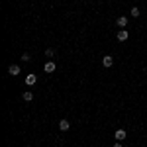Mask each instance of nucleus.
<instances>
[{"mask_svg":"<svg viewBox=\"0 0 147 147\" xmlns=\"http://www.w3.org/2000/svg\"><path fill=\"white\" fill-rule=\"evenodd\" d=\"M102 65H104V67H106V69H108V67H112V65H114V57L106 55V57H104V59H102Z\"/></svg>","mask_w":147,"mask_h":147,"instance_id":"1","label":"nucleus"},{"mask_svg":"<svg viewBox=\"0 0 147 147\" xmlns=\"http://www.w3.org/2000/svg\"><path fill=\"white\" fill-rule=\"evenodd\" d=\"M8 75H12V77L20 75V67H18V65H10V67H8Z\"/></svg>","mask_w":147,"mask_h":147,"instance_id":"2","label":"nucleus"},{"mask_svg":"<svg viewBox=\"0 0 147 147\" xmlns=\"http://www.w3.org/2000/svg\"><path fill=\"white\" fill-rule=\"evenodd\" d=\"M35 82H37V77H35V75H28V77H26V84H28V86H34Z\"/></svg>","mask_w":147,"mask_h":147,"instance_id":"3","label":"nucleus"},{"mask_svg":"<svg viewBox=\"0 0 147 147\" xmlns=\"http://www.w3.org/2000/svg\"><path fill=\"white\" fill-rule=\"evenodd\" d=\"M69 127H71L69 120H61V122H59V129H61V131H67Z\"/></svg>","mask_w":147,"mask_h":147,"instance_id":"4","label":"nucleus"},{"mask_svg":"<svg viewBox=\"0 0 147 147\" xmlns=\"http://www.w3.org/2000/svg\"><path fill=\"white\" fill-rule=\"evenodd\" d=\"M114 137H116L118 141H124L125 139V129H118V131L114 134Z\"/></svg>","mask_w":147,"mask_h":147,"instance_id":"5","label":"nucleus"},{"mask_svg":"<svg viewBox=\"0 0 147 147\" xmlns=\"http://www.w3.org/2000/svg\"><path fill=\"white\" fill-rule=\"evenodd\" d=\"M127 37H129V34H127L125 30H120V32H118V41H125Z\"/></svg>","mask_w":147,"mask_h":147,"instance_id":"6","label":"nucleus"},{"mask_svg":"<svg viewBox=\"0 0 147 147\" xmlns=\"http://www.w3.org/2000/svg\"><path fill=\"white\" fill-rule=\"evenodd\" d=\"M116 24H118L120 28H125V26H127V18H125V16H120V18L116 20Z\"/></svg>","mask_w":147,"mask_h":147,"instance_id":"7","label":"nucleus"},{"mask_svg":"<svg viewBox=\"0 0 147 147\" xmlns=\"http://www.w3.org/2000/svg\"><path fill=\"white\" fill-rule=\"evenodd\" d=\"M55 71V63L53 61H47L45 63V73H53Z\"/></svg>","mask_w":147,"mask_h":147,"instance_id":"8","label":"nucleus"},{"mask_svg":"<svg viewBox=\"0 0 147 147\" xmlns=\"http://www.w3.org/2000/svg\"><path fill=\"white\" fill-rule=\"evenodd\" d=\"M22 98H24V100H26V102H32V100H34V94H32V92H30V90H26V92H24V94H22Z\"/></svg>","mask_w":147,"mask_h":147,"instance_id":"9","label":"nucleus"},{"mask_svg":"<svg viewBox=\"0 0 147 147\" xmlns=\"http://www.w3.org/2000/svg\"><path fill=\"white\" fill-rule=\"evenodd\" d=\"M129 14H131L134 18H137V16H139V10H137V6H134V8L129 10Z\"/></svg>","mask_w":147,"mask_h":147,"instance_id":"10","label":"nucleus"},{"mask_svg":"<svg viewBox=\"0 0 147 147\" xmlns=\"http://www.w3.org/2000/svg\"><path fill=\"white\" fill-rule=\"evenodd\" d=\"M45 55H47V57H53V55H55V51H53V49H47Z\"/></svg>","mask_w":147,"mask_h":147,"instance_id":"11","label":"nucleus"},{"mask_svg":"<svg viewBox=\"0 0 147 147\" xmlns=\"http://www.w3.org/2000/svg\"><path fill=\"white\" fill-rule=\"evenodd\" d=\"M22 61H32V57L28 55V53H24V55H22Z\"/></svg>","mask_w":147,"mask_h":147,"instance_id":"12","label":"nucleus"},{"mask_svg":"<svg viewBox=\"0 0 147 147\" xmlns=\"http://www.w3.org/2000/svg\"><path fill=\"white\" fill-rule=\"evenodd\" d=\"M114 147H122V143H120V141H118V143H116V145H114Z\"/></svg>","mask_w":147,"mask_h":147,"instance_id":"13","label":"nucleus"}]
</instances>
